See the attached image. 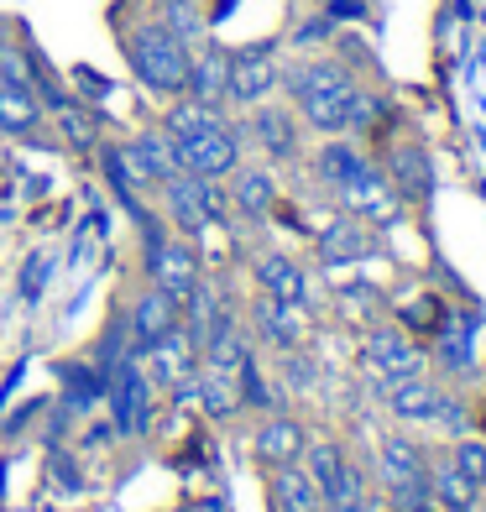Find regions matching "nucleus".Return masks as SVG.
Returning <instances> with one entry per match:
<instances>
[{
	"mask_svg": "<svg viewBox=\"0 0 486 512\" xmlns=\"http://www.w3.org/2000/svg\"><path fill=\"white\" fill-rule=\"evenodd\" d=\"M283 95L314 136H345V110L356 95V74L340 58H304L283 68Z\"/></svg>",
	"mask_w": 486,
	"mask_h": 512,
	"instance_id": "f257e3e1",
	"label": "nucleus"
},
{
	"mask_svg": "<svg viewBox=\"0 0 486 512\" xmlns=\"http://www.w3.org/2000/svg\"><path fill=\"white\" fill-rule=\"evenodd\" d=\"M121 53H126V63H131V74H136V84H142V89H152V95H162V100H178L183 95L194 48L178 32L162 27L157 16H147V21H136V27L121 32Z\"/></svg>",
	"mask_w": 486,
	"mask_h": 512,
	"instance_id": "f03ea898",
	"label": "nucleus"
},
{
	"mask_svg": "<svg viewBox=\"0 0 486 512\" xmlns=\"http://www.w3.org/2000/svg\"><path fill=\"white\" fill-rule=\"evenodd\" d=\"M157 194H162V215H168L183 236H204L210 225L225 220V183H210V178H194V173H173V178H162L157 183Z\"/></svg>",
	"mask_w": 486,
	"mask_h": 512,
	"instance_id": "7ed1b4c3",
	"label": "nucleus"
},
{
	"mask_svg": "<svg viewBox=\"0 0 486 512\" xmlns=\"http://www.w3.org/2000/svg\"><path fill=\"white\" fill-rule=\"evenodd\" d=\"M377 476H382L387 507L424 502L429 497V450L408 434H387L377 445Z\"/></svg>",
	"mask_w": 486,
	"mask_h": 512,
	"instance_id": "20e7f679",
	"label": "nucleus"
},
{
	"mask_svg": "<svg viewBox=\"0 0 486 512\" xmlns=\"http://www.w3.org/2000/svg\"><path fill=\"white\" fill-rule=\"evenodd\" d=\"M178 147V168L194 173V178H210V183H225L230 173L241 168V126L236 121H215L204 126L199 136H183Z\"/></svg>",
	"mask_w": 486,
	"mask_h": 512,
	"instance_id": "39448f33",
	"label": "nucleus"
},
{
	"mask_svg": "<svg viewBox=\"0 0 486 512\" xmlns=\"http://www.w3.org/2000/svg\"><path fill=\"white\" fill-rule=\"evenodd\" d=\"M241 136H251V147H257L267 162H277V168H288V162L304 157V121H298L293 105H251L246 121H241Z\"/></svg>",
	"mask_w": 486,
	"mask_h": 512,
	"instance_id": "423d86ee",
	"label": "nucleus"
},
{
	"mask_svg": "<svg viewBox=\"0 0 486 512\" xmlns=\"http://www.w3.org/2000/svg\"><path fill=\"white\" fill-rule=\"evenodd\" d=\"M105 398L115 413V429L121 434H147L152 424V382L136 356H121L105 366Z\"/></svg>",
	"mask_w": 486,
	"mask_h": 512,
	"instance_id": "0eeeda50",
	"label": "nucleus"
},
{
	"mask_svg": "<svg viewBox=\"0 0 486 512\" xmlns=\"http://www.w3.org/2000/svg\"><path fill=\"white\" fill-rule=\"evenodd\" d=\"M283 89V68H277V48L272 42H251V48L230 53V105L251 110L272 100Z\"/></svg>",
	"mask_w": 486,
	"mask_h": 512,
	"instance_id": "6e6552de",
	"label": "nucleus"
},
{
	"mask_svg": "<svg viewBox=\"0 0 486 512\" xmlns=\"http://www.w3.org/2000/svg\"><path fill=\"white\" fill-rule=\"evenodd\" d=\"M115 152H121V168H126L131 189H157L162 178L183 173V168H178V147L168 142V131H162V126L136 131L131 142H115Z\"/></svg>",
	"mask_w": 486,
	"mask_h": 512,
	"instance_id": "1a4fd4ad",
	"label": "nucleus"
},
{
	"mask_svg": "<svg viewBox=\"0 0 486 512\" xmlns=\"http://www.w3.org/2000/svg\"><path fill=\"white\" fill-rule=\"evenodd\" d=\"M142 267H147V283L152 288H168L178 298L199 283V251L189 241L168 236V230H157V236L142 241Z\"/></svg>",
	"mask_w": 486,
	"mask_h": 512,
	"instance_id": "9d476101",
	"label": "nucleus"
},
{
	"mask_svg": "<svg viewBox=\"0 0 486 512\" xmlns=\"http://www.w3.org/2000/svg\"><path fill=\"white\" fill-rule=\"evenodd\" d=\"M335 199H340L345 215H356L366 225H392L403 215V199L392 194V183H387V173L377 168V162H372V168H361L351 183H340Z\"/></svg>",
	"mask_w": 486,
	"mask_h": 512,
	"instance_id": "9b49d317",
	"label": "nucleus"
},
{
	"mask_svg": "<svg viewBox=\"0 0 486 512\" xmlns=\"http://www.w3.org/2000/svg\"><path fill=\"white\" fill-rule=\"evenodd\" d=\"M377 398L387 403V413L398 424H434V408L445 398L429 371H408V377H377Z\"/></svg>",
	"mask_w": 486,
	"mask_h": 512,
	"instance_id": "f8f14e48",
	"label": "nucleus"
},
{
	"mask_svg": "<svg viewBox=\"0 0 486 512\" xmlns=\"http://www.w3.org/2000/svg\"><path fill=\"white\" fill-rule=\"evenodd\" d=\"M147 382L157 387H189V377L199 371V335L189 330V324H178L173 335H162L157 345H147Z\"/></svg>",
	"mask_w": 486,
	"mask_h": 512,
	"instance_id": "ddd939ff",
	"label": "nucleus"
},
{
	"mask_svg": "<svg viewBox=\"0 0 486 512\" xmlns=\"http://www.w3.org/2000/svg\"><path fill=\"white\" fill-rule=\"evenodd\" d=\"M387 183H392V194H398L403 204H429L434 199V157H429V147H419V142H398L387 152Z\"/></svg>",
	"mask_w": 486,
	"mask_h": 512,
	"instance_id": "4468645a",
	"label": "nucleus"
},
{
	"mask_svg": "<svg viewBox=\"0 0 486 512\" xmlns=\"http://www.w3.org/2000/svg\"><path fill=\"white\" fill-rule=\"evenodd\" d=\"M183 95L210 105V110H225L230 105V48L199 42L194 58H189V84H183Z\"/></svg>",
	"mask_w": 486,
	"mask_h": 512,
	"instance_id": "2eb2a0df",
	"label": "nucleus"
},
{
	"mask_svg": "<svg viewBox=\"0 0 486 512\" xmlns=\"http://www.w3.org/2000/svg\"><path fill=\"white\" fill-rule=\"evenodd\" d=\"M251 324H257V340L267 345V351H298L304 345V335H309V324H304V309L298 304H283V298H272V293H262L257 304H251Z\"/></svg>",
	"mask_w": 486,
	"mask_h": 512,
	"instance_id": "dca6fc26",
	"label": "nucleus"
},
{
	"mask_svg": "<svg viewBox=\"0 0 486 512\" xmlns=\"http://www.w3.org/2000/svg\"><path fill=\"white\" fill-rule=\"evenodd\" d=\"M424 361H434V371H445V377H466V371H476V319L471 314L466 319L445 314V324L429 335V356Z\"/></svg>",
	"mask_w": 486,
	"mask_h": 512,
	"instance_id": "f3484780",
	"label": "nucleus"
},
{
	"mask_svg": "<svg viewBox=\"0 0 486 512\" xmlns=\"http://www.w3.org/2000/svg\"><path fill=\"white\" fill-rule=\"evenodd\" d=\"M183 324V304L178 293L168 288H142L131 304V335H136V351H147V345H157L162 335H173Z\"/></svg>",
	"mask_w": 486,
	"mask_h": 512,
	"instance_id": "a211bd4d",
	"label": "nucleus"
},
{
	"mask_svg": "<svg viewBox=\"0 0 486 512\" xmlns=\"http://www.w3.org/2000/svg\"><path fill=\"white\" fill-rule=\"evenodd\" d=\"M304 450H309V434L288 413H272L267 424L251 434V455H257L262 465H272V471H277V465H298V460H304Z\"/></svg>",
	"mask_w": 486,
	"mask_h": 512,
	"instance_id": "6ab92c4d",
	"label": "nucleus"
},
{
	"mask_svg": "<svg viewBox=\"0 0 486 512\" xmlns=\"http://www.w3.org/2000/svg\"><path fill=\"white\" fill-rule=\"evenodd\" d=\"M230 189H225V199H230V209H236L241 220H251V225H262L272 209H277V178L267 173V168H241L225 178Z\"/></svg>",
	"mask_w": 486,
	"mask_h": 512,
	"instance_id": "aec40b11",
	"label": "nucleus"
},
{
	"mask_svg": "<svg viewBox=\"0 0 486 512\" xmlns=\"http://www.w3.org/2000/svg\"><path fill=\"white\" fill-rule=\"evenodd\" d=\"M366 366H372L377 377H408V371H424V351L403 330L377 324V330L366 335Z\"/></svg>",
	"mask_w": 486,
	"mask_h": 512,
	"instance_id": "412c9836",
	"label": "nucleus"
},
{
	"mask_svg": "<svg viewBox=\"0 0 486 512\" xmlns=\"http://www.w3.org/2000/svg\"><path fill=\"white\" fill-rule=\"evenodd\" d=\"M377 236H372V225L356 220V215H340L319 230V262L324 267H345V262H361V256H372Z\"/></svg>",
	"mask_w": 486,
	"mask_h": 512,
	"instance_id": "4be33fe9",
	"label": "nucleus"
},
{
	"mask_svg": "<svg viewBox=\"0 0 486 512\" xmlns=\"http://www.w3.org/2000/svg\"><path fill=\"white\" fill-rule=\"evenodd\" d=\"M251 277H257L262 293H272V298H283V304H298V309H304V298H309V272L298 267L288 251H262L257 262H251Z\"/></svg>",
	"mask_w": 486,
	"mask_h": 512,
	"instance_id": "5701e85b",
	"label": "nucleus"
},
{
	"mask_svg": "<svg viewBox=\"0 0 486 512\" xmlns=\"http://www.w3.org/2000/svg\"><path fill=\"white\" fill-rule=\"evenodd\" d=\"M429 497L445 507V512H476L481 507V486L460 471V465L450 460V450L429 460Z\"/></svg>",
	"mask_w": 486,
	"mask_h": 512,
	"instance_id": "b1692460",
	"label": "nucleus"
},
{
	"mask_svg": "<svg viewBox=\"0 0 486 512\" xmlns=\"http://www.w3.org/2000/svg\"><path fill=\"white\" fill-rule=\"evenodd\" d=\"M361 168H372V157H366L351 136H324L319 152H314V178L324 183V189H340V183H351Z\"/></svg>",
	"mask_w": 486,
	"mask_h": 512,
	"instance_id": "393cba45",
	"label": "nucleus"
},
{
	"mask_svg": "<svg viewBox=\"0 0 486 512\" xmlns=\"http://www.w3.org/2000/svg\"><path fill=\"white\" fill-rule=\"evenodd\" d=\"M37 126H42V110H37L32 79H6L0 74V131L27 142V136H37Z\"/></svg>",
	"mask_w": 486,
	"mask_h": 512,
	"instance_id": "a878e982",
	"label": "nucleus"
},
{
	"mask_svg": "<svg viewBox=\"0 0 486 512\" xmlns=\"http://www.w3.org/2000/svg\"><path fill=\"white\" fill-rule=\"evenodd\" d=\"M272 507L277 512H324V497L304 465H277L272 471Z\"/></svg>",
	"mask_w": 486,
	"mask_h": 512,
	"instance_id": "bb28decb",
	"label": "nucleus"
},
{
	"mask_svg": "<svg viewBox=\"0 0 486 512\" xmlns=\"http://www.w3.org/2000/svg\"><path fill=\"white\" fill-rule=\"evenodd\" d=\"M58 377H63V387H68V403H63L68 413H89V408L105 398V371L84 366V361H63Z\"/></svg>",
	"mask_w": 486,
	"mask_h": 512,
	"instance_id": "cd10ccee",
	"label": "nucleus"
},
{
	"mask_svg": "<svg viewBox=\"0 0 486 512\" xmlns=\"http://www.w3.org/2000/svg\"><path fill=\"white\" fill-rule=\"evenodd\" d=\"M157 21H162L168 32H178L189 48H194L204 32H210V16L199 11V0H157Z\"/></svg>",
	"mask_w": 486,
	"mask_h": 512,
	"instance_id": "c85d7f7f",
	"label": "nucleus"
},
{
	"mask_svg": "<svg viewBox=\"0 0 486 512\" xmlns=\"http://www.w3.org/2000/svg\"><path fill=\"white\" fill-rule=\"evenodd\" d=\"M58 115V131H63V142L74 147V152H100V115L95 110H79L74 100H68Z\"/></svg>",
	"mask_w": 486,
	"mask_h": 512,
	"instance_id": "c756f323",
	"label": "nucleus"
},
{
	"mask_svg": "<svg viewBox=\"0 0 486 512\" xmlns=\"http://www.w3.org/2000/svg\"><path fill=\"white\" fill-rule=\"evenodd\" d=\"M377 121H382V100L372 95V89H361V84H356L351 110H345V136H372Z\"/></svg>",
	"mask_w": 486,
	"mask_h": 512,
	"instance_id": "7c9ffc66",
	"label": "nucleus"
},
{
	"mask_svg": "<svg viewBox=\"0 0 486 512\" xmlns=\"http://www.w3.org/2000/svg\"><path fill=\"white\" fill-rule=\"evenodd\" d=\"M199 403L210 408L215 418H225V413H236V392L225 387V377H215V371L199 366Z\"/></svg>",
	"mask_w": 486,
	"mask_h": 512,
	"instance_id": "2f4dec72",
	"label": "nucleus"
},
{
	"mask_svg": "<svg viewBox=\"0 0 486 512\" xmlns=\"http://www.w3.org/2000/svg\"><path fill=\"white\" fill-rule=\"evenodd\" d=\"M450 460H455V465H460V471H466L476 486L486 481V439H466V434H460L455 445H450Z\"/></svg>",
	"mask_w": 486,
	"mask_h": 512,
	"instance_id": "473e14b6",
	"label": "nucleus"
},
{
	"mask_svg": "<svg viewBox=\"0 0 486 512\" xmlns=\"http://www.w3.org/2000/svg\"><path fill=\"white\" fill-rule=\"evenodd\" d=\"M434 424L445 429L450 439H460V434L471 429V403H466V398H450V392H445V398H439V408H434Z\"/></svg>",
	"mask_w": 486,
	"mask_h": 512,
	"instance_id": "72a5a7b5",
	"label": "nucleus"
},
{
	"mask_svg": "<svg viewBox=\"0 0 486 512\" xmlns=\"http://www.w3.org/2000/svg\"><path fill=\"white\" fill-rule=\"evenodd\" d=\"M277 377H283V387H293V392H309L314 387V361L298 356V351H283L277 356Z\"/></svg>",
	"mask_w": 486,
	"mask_h": 512,
	"instance_id": "f704fd0d",
	"label": "nucleus"
},
{
	"mask_svg": "<svg viewBox=\"0 0 486 512\" xmlns=\"http://www.w3.org/2000/svg\"><path fill=\"white\" fill-rule=\"evenodd\" d=\"M236 377H241V398H246L251 408H277V398H272V387L262 382V366H257V361H246Z\"/></svg>",
	"mask_w": 486,
	"mask_h": 512,
	"instance_id": "c9c22d12",
	"label": "nucleus"
},
{
	"mask_svg": "<svg viewBox=\"0 0 486 512\" xmlns=\"http://www.w3.org/2000/svg\"><path fill=\"white\" fill-rule=\"evenodd\" d=\"M319 42H335V21L330 16H309L304 27L293 32V48H319Z\"/></svg>",
	"mask_w": 486,
	"mask_h": 512,
	"instance_id": "e433bc0d",
	"label": "nucleus"
},
{
	"mask_svg": "<svg viewBox=\"0 0 486 512\" xmlns=\"http://www.w3.org/2000/svg\"><path fill=\"white\" fill-rule=\"evenodd\" d=\"M42 288H48V262H42V256H32L27 272H21V298H37Z\"/></svg>",
	"mask_w": 486,
	"mask_h": 512,
	"instance_id": "4c0bfd02",
	"label": "nucleus"
},
{
	"mask_svg": "<svg viewBox=\"0 0 486 512\" xmlns=\"http://www.w3.org/2000/svg\"><path fill=\"white\" fill-rule=\"evenodd\" d=\"M74 84H79V95H89V100H105L110 95V79H100L95 68H74Z\"/></svg>",
	"mask_w": 486,
	"mask_h": 512,
	"instance_id": "58836bf2",
	"label": "nucleus"
},
{
	"mask_svg": "<svg viewBox=\"0 0 486 512\" xmlns=\"http://www.w3.org/2000/svg\"><path fill=\"white\" fill-rule=\"evenodd\" d=\"M324 16H330V21H361L366 16V0H330Z\"/></svg>",
	"mask_w": 486,
	"mask_h": 512,
	"instance_id": "ea45409f",
	"label": "nucleus"
},
{
	"mask_svg": "<svg viewBox=\"0 0 486 512\" xmlns=\"http://www.w3.org/2000/svg\"><path fill=\"white\" fill-rule=\"evenodd\" d=\"M53 476H58V481L68 486V492H79V471H74V460H68L63 450L53 455Z\"/></svg>",
	"mask_w": 486,
	"mask_h": 512,
	"instance_id": "a19ab883",
	"label": "nucleus"
},
{
	"mask_svg": "<svg viewBox=\"0 0 486 512\" xmlns=\"http://www.w3.org/2000/svg\"><path fill=\"white\" fill-rule=\"evenodd\" d=\"M481 502H486V481H481Z\"/></svg>",
	"mask_w": 486,
	"mask_h": 512,
	"instance_id": "79ce46f5",
	"label": "nucleus"
},
{
	"mask_svg": "<svg viewBox=\"0 0 486 512\" xmlns=\"http://www.w3.org/2000/svg\"><path fill=\"white\" fill-rule=\"evenodd\" d=\"M324 512H330V507H324Z\"/></svg>",
	"mask_w": 486,
	"mask_h": 512,
	"instance_id": "37998d69",
	"label": "nucleus"
}]
</instances>
